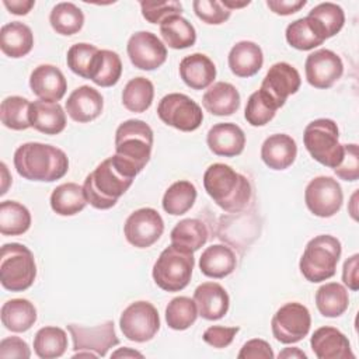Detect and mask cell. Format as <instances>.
Returning a JSON list of instances; mask_svg holds the SVG:
<instances>
[{
	"label": "cell",
	"instance_id": "1",
	"mask_svg": "<svg viewBox=\"0 0 359 359\" xmlns=\"http://www.w3.org/2000/svg\"><path fill=\"white\" fill-rule=\"evenodd\" d=\"M135 177L114 154L86 177L83 184L86 199L95 209H109L130 188Z\"/></svg>",
	"mask_w": 359,
	"mask_h": 359
},
{
	"label": "cell",
	"instance_id": "2",
	"mask_svg": "<svg viewBox=\"0 0 359 359\" xmlns=\"http://www.w3.org/2000/svg\"><path fill=\"white\" fill-rule=\"evenodd\" d=\"M14 167L25 180L52 182L60 180L69 171L66 153L52 144L28 142L14 153Z\"/></svg>",
	"mask_w": 359,
	"mask_h": 359
},
{
	"label": "cell",
	"instance_id": "3",
	"mask_svg": "<svg viewBox=\"0 0 359 359\" xmlns=\"http://www.w3.org/2000/svg\"><path fill=\"white\" fill-rule=\"evenodd\" d=\"M203 187L213 202L230 213L245 209L252 194L250 181L223 163H215L206 168Z\"/></svg>",
	"mask_w": 359,
	"mask_h": 359
},
{
	"label": "cell",
	"instance_id": "4",
	"mask_svg": "<svg viewBox=\"0 0 359 359\" xmlns=\"http://www.w3.org/2000/svg\"><path fill=\"white\" fill-rule=\"evenodd\" d=\"M153 149V130L140 119L122 122L115 132V156L136 175L149 163Z\"/></svg>",
	"mask_w": 359,
	"mask_h": 359
},
{
	"label": "cell",
	"instance_id": "5",
	"mask_svg": "<svg viewBox=\"0 0 359 359\" xmlns=\"http://www.w3.org/2000/svg\"><path fill=\"white\" fill-rule=\"evenodd\" d=\"M342 247L337 237L320 234L311 238L300 258L302 275L313 283L327 280L335 275Z\"/></svg>",
	"mask_w": 359,
	"mask_h": 359
},
{
	"label": "cell",
	"instance_id": "6",
	"mask_svg": "<svg viewBox=\"0 0 359 359\" xmlns=\"http://www.w3.org/2000/svg\"><path fill=\"white\" fill-rule=\"evenodd\" d=\"M36 278V264L28 247L7 243L0 252V283L10 292H24Z\"/></svg>",
	"mask_w": 359,
	"mask_h": 359
},
{
	"label": "cell",
	"instance_id": "7",
	"mask_svg": "<svg viewBox=\"0 0 359 359\" xmlns=\"http://www.w3.org/2000/svg\"><path fill=\"white\" fill-rule=\"evenodd\" d=\"M195 265L194 252L175 244L161 251L153 265V279L165 292H180L191 280Z\"/></svg>",
	"mask_w": 359,
	"mask_h": 359
},
{
	"label": "cell",
	"instance_id": "8",
	"mask_svg": "<svg viewBox=\"0 0 359 359\" xmlns=\"http://www.w3.org/2000/svg\"><path fill=\"white\" fill-rule=\"evenodd\" d=\"M303 143L316 161L332 170L344 157V144L339 143L338 126L330 118L311 121L304 129Z\"/></svg>",
	"mask_w": 359,
	"mask_h": 359
},
{
	"label": "cell",
	"instance_id": "9",
	"mask_svg": "<svg viewBox=\"0 0 359 359\" xmlns=\"http://www.w3.org/2000/svg\"><path fill=\"white\" fill-rule=\"evenodd\" d=\"M157 115L165 125L181 132L196 130L203 121L202 108L191 97L181 93L164 95L157 105Z\"/></svg>",
	"mask_w": 359,
	"mask_h": 359
},
{
	"label": "cell",
	"instance_id": "10",
	"mask_svg": "<svg viewBox=\"0 0 359 359\" xmlns=\"http://www.w3.org/2000/svg\"><path fill=\"white\" fill-rule=\"evenodd\" d=\"M311 316L309 309L299 302H289L276 310L271 320L272 334L282 344H296L310 331Z\"/></svg>",
	"mask_w": 359,
	"mask_h": 359
},
{
	"label": "cell",
	"instance_id": "11",
	"mask_svg": "<svg viewBox=\"0 0 359 359\" xmlns=\"http://www.w3.org/2000/svg\"><path fill=\"white\" fill-rule=\"evenodd\" d=\"M119 327L125 338L133 342L150 341L160 330L157 309L144 300L130 303L121 314Z\"/></svg>",
	"mask_w": 359,
	"mask_h": 359
},
{
	"label": "cell",
	"instance_id": "12",
	"mask_svg": "<svg viewBox=\"0 0 359 359\" xmlns=\"http://www.w3.org/2000/svg\"><path fill=\"white\" fill-rule=\"evenodd\" d=\"M307 209L318 217H331L339 212L344 194L339 182L332 177L320 175L313 178L304 189Z\"/></svg>",
	"mask_w": 359,
	"mask_h": 359
},
{
	"label": "cell",
	"instance_id": "13",
	"mask_svg": "<svg viewBox=\"0 0 359 359\" xmlns=\"http://www.w3.org/2000/svg\"><path fill=\"white\" fill-rule=\"evenodd\" d=\"M164 231V220L153 208H140L132 212L125 224L123 234L126 241L136 248L153 245Z\"/></svg>",
	"mask_w": 359,
	"mask_h": 359
},
{
	"label": "cell",
	"instance_id": "14",
	"mask_svg": "<svg viewBox=\"0 0 359 359\" xmlns=\"http://www.w3.org/2000/svg\"><path fill=\"white\" fill-rule=\"evenodd\" d=\"M67 330L73 341V349L76 352L90 351L97 356H105L108 351L119 344L115 332L114 321L108 320L95 327H83L80 324H69Z\"/></svg>",
	"mask_w": 359,
	"mask_h": 359
},
{
	"label": "cell",
	"instance_id": "15",
	"mask_svg": "<svg viewBox=\"0 0 359 359\" xmlns=\"http://www.w3.org/2000/svg\"><path fill=\"white\" fill-rule=\"evenodd\" d=\"M130 63L140 70H156L167 59V48L153 32H135L126 45Z\"/></svg>",
	"mask_w": 359,
	"mask_h": 359
},
{
	"label": "cell",
	"instance_id": "16",
	"mask_svg": "<svg viewBox=\"0 0 359 359\" xmlns=\"http://www.w3.org/2000/svg\"><path fill=\"white\" fill-rule=\"evenodd\" d=\"M306 79L314 88L325 90L332 87L344 73L342 59L330 49L311 52L304 63Z\"/></svg>",
	"mask_w": 359,
	"mask_h": 359
},
{
	"label": "cell",
	"instance_id": "17",
	"mask_svg": "<svg viewBox=\"0 0 359 359\" xmlns=\"http://www.w3.org/2000/svg\"><path fill=\"white\" fill-rule=\"evenodd\" d=\"M302 79L296 67L286 62H278L266 72L259 90L268 94L280 108L289 95L296 94L300 88Z\"/></svg>",
	"mask_w": 359,
	"mask_h": 359
},
{
	"label": "cell",
	"instance_id": "18",
	"mask_svg": "<svg viewBox=\"0 0 359 359\" xmlns=\"http://www.w3.org/2000/svg\"><path fill=\"white\" fill-rule=\"evenodd\" d=\"M310 345L318 359H355L349 339L335 327L317 328L311 335Z\"/></svg>",
	"mask_w": 359,
	"mask_h": 359
},
{
	"label": "cell",
	"instance_id": "19",
	"mask_svg": "<svg viewBox=\"0 0 359 359\" xmlns=\"http://www.w3.org/2000/svg\"><path fill=\"white\" fill-rule=\"evenodd\" d=\"M32 93L42 101L57 102L67 90V81L62 70L53 65H39L29 76Z\"/></svg>",
	"mask_w": 359,
	"mask_h": 359
},
{
	"label": "cell",
	"instance_id": "20",
	"mask_svg": "<svg viewBox=\"0 0 359 359\" xmlns=\"http://www.w3.org/2000/svg\"><path fill=\"white\" fill-rule=\"evenodd\" d=\"M65 108L73 121L86 123L101 115L104 108V98L101 93L94 87L80 86L70 93Z\"/></svg>",
	"mask_w": 359,
	"mask_h": 359
},
{
	"label": "cell",
	"instance_id": "21",
	"mask_svg": "<svg viewBox=\"0 0 359 359\" xmlns=\"http://www.w3.org/2000/svg\"><path fill=\"white\" fill-rule=\"evenodd\" d=\"M206 143L209 150L216 156L236 157L244 150L245 135L238 125L233 122H222L209 129Z\"/></svg>",
	"mask_w": 359,
	"mask_h": 359
},
{
	"label": "cell",
	"instance_id": "22",
	"mask_svg": "<svg viewBox=\"0 0 359 359\" xmlns=\"http://www.w3.org/2000/svg\"><path fill=\"white\" fill-rule=\"evenodd\" d=\"M194 302L198 314L209 321L223 318L230 306V299L224 287L216 282H205L194 292Z\"/></svg>",
	"mask_w": 359,
	"mask_h": 359
},
{
	"label": "cell",
	"instance_id": "23",
	"mask_svg": "<svg viewBox=\"0 0 359 359\" xmlns=\"http://www.w3.org/2000/svg\"><path fill=\"white\" fill-rule=\"evenodd\" d=\"M296 156V142L286 133H273L261 146V158L271 170H286L294 163Z\"/></svg>",
	"mask_w": 359,
	"mask_h": 359
},
{
	"label": "cell",
	"instance_id": "24",
	"mask_svg": "<svg viewBox=\"0 0 359 359\" xmlns=\"http://www.w3.org/2000/svg\"><path fill=\"white\" fill-rule=\"evenodd\" d=\"M180 77L192 90H205L216 79V66L205 53H192L180 62Z\"/></svg>",
	"mask_w": 359,
	"mask_h": 359
},
{
	"label": "cell",
	"instance_id": "25",
	"mask_svg": "<svg viewBox=\"0 0 359 359\" xmlns=\"http://www.w3.org/2000/svg\"><path fill=\"white\" fill-rule=\"evenodd\" d=\"M229 67L237 77H251L264 65V53L259 45L252 41H240L229 52Z\"/></svg>",
	"mask_w": 359,
	"mask_h": 359
},
{
	"label": "cell",
	"instance_id": "26",
	"mask_svg": "<svg viewBox=\"0 0 359 359\" xmlns=\"http://www.w3.org/2000/svg\"><path fill=\"white\" fill-rule=\"evenodd\" d=\"M31 128L45 135H57L66 128V112L59 102L36 100L29 107Z\"/></svg>",
	"mask_w": 359,
	"mask_h": 359
},
{
	"label": "cell",
	"instance_id": "27",
	"mask_svg": "<svg viewBox=\"0 0 359 359\" xmlns=\"http://www.w3.org/2000/svg\"><path fill=\"white\" fill-rule=\"evenodd\" d=\"M285 36L287 43L299 50L314 49L327 39L323 25L309 15L290 22L286 27Z\"/></svg>",
	"mask_w": 359,
	"mask_h": 359
},
{
	"label": "cell",
	"instance_id": "28",
	"mask_svg": "<svg viewBox=\"0 0 359 359\" xmlns=\"http://www.w3.org/2000/svg\"><path fill=\"white\" fill-rule=\"evenodd\" d=\"M240 101L238 90L227 81L213 83L202 97L203 108L216 116L234 114L240 108Z\"/></svg>",
	"mask_w": 359,
	"mask_h": 359
},
{
	"label": "cell",
	"instance_id": "29",
	"mask_svg": "<svg viewBox=\"0 0 359 359\" xmlns=\"http://www.w3.org/2000/svg\"><path fill=\"white\" fill-rule=\"evenodd\" d=\"M237 265L233 250L224 244H212L206 247L199 258L201 272L213 279H222L230 275Z\"/></svg>",
	"mask_w": 359,
	"mask_h": 359
},
{
	"label": "cell",
	"instance_id": "30",
	"mask_svg": "<svg viewBox=\"0 0 359 359\" xmlns=\"http://www.w3.org/2000/svg\"><path fill=\"white\" fill-rule=\"evenodd\" d=\"M34 46V34L31 28L20 21L4 24L0 31V49L13 59L24 57Z\"/></svg>",
	"mask_w": 359,
	"mask_h": 359
},
{
	"label": "cell",
	"instance_id": "31",
	"mask_svg": "<svg viewBox=\"0 0 359 359\" xmlns=\"http://www.w3.org/2000/svg\"><path fill=\"white\" fill-rule=\"evenodd\" d=\"M3 325L13 332H25L36 321V309L27 299H11L1 306Z\"/></svg>",
	"mask_w": 359,
	"mask_h": 359
},
{
	"label": "cell",
	"instance_id": "32",
	"mask_svg": "<svg viewBox=\"0 0 359 359\" xmlns=\"http://www.w3.org/2000/svg\"><path fill=\"white\" fill-rule=\"evenodd\" d=\"M122 74V62L116 52L100 49L93 60L88 80L100 87L115 86Z\"/></svg>",
	"mask_w": 359,
	"mask_h": 359
},
{
	"label": "cell",
	"instance_id": "33",
	"mask_svg": "<svg viewBox=\"0 0 359 359\" xmlns=\"http://www.w3.org/2000/svg\"><path fill=\"white\" fill-rule=\"evenodd\" d=\"M87 203L83 187L76 182L60 184L50 194V208L60 216L77 215Z\"/></svg>",
	"mask_w": 359,
	"mask_h": 359
},
{
	"label": "cell",
	"instance_id": "34",
	"mask_svg": "<svg viewBox=\"0 0 359 359\" xmlns=\"http://www.w3.org/2000/svg\"><path fill=\"white\" fill-rule=\"evenodd\" d=\"M316 306L321 316L335 318L342 316L349 306V294L338 282H328L316 292Z\"/></svg>",
	"mask_w": 359,
	"mask_h": 359
},
{
	"label": "cell",
	"instance_id": "35",
	"mask_svg": "<svg viewBox=\"0 0 359 359\" xmlns=\"http://www.w3.org/2000/svg\"><path fill=\"white\" fill-rule=\"evenodd\" d=\"M160 34L165 45L172 49H185L196 42L194 25L182 15H171L160 24Z\"/></svg>",
	"mask_w": 359,
	"mask_h": 359
},
{
	"label": "cell",
	"instance_id": "36",
	"mask_svg": "<svg viewBox=\"0 0 359 359\" xmlns=\"http://www.w3.org/2000/svg\"><path fill=\"white\" fill-rule=\"evenodd\" d=\"M196 201V188L191 181L180 180L171 184L163 196V209L172 216L187 213Z\"/></svg>",
	"mask_w": 359,
	"mask_h": 359
},
{
	"label": "cell",
	"instance_id": "37",
	"mask_svg": "<svg viewBox=\"0 0 359 359\" xmlns=\"http://www.w3.org/2000/svg\"><path fill=\"white\" fill-rule=\"evenodd\" d=\"M170 238L171 244L195 252L206 243L208 229L202 220L182 219L171 230Z\"/></svg>",
	"mask_w": 359,
	"mask_h": 359
},
{
	"label": "cell",
	"instance_id": "38",
	"mask_svg": "<svg viewBox=\"0 0 359 359\" xmlns=\"http://www.w3.org/2000/svg\"><path fill=\"white\" fill-rule=\"evenodd\" d=\"M67 349V334L60 327H42L34 337V351L41 359L60 358Z\"/></svg>",
	"mask_w": 359,
	"mask_h": 359
},
{
	"label": "cell",
	"instance_id": "39",
	"mask_svg": "<svg viewBox=\"0 0 359 359\" xmlns=\"http://www.w3.org/2000/svg\"><path fill=\"white\" fill-rule=\"evenodd\" d=\"M31 227V213L20 202L3 201L0 203V233L3 236H20Z\"/></svg>",
	"mask_w": 359,
	"mask_h": 359
},
{
	"label": "cell",
	"instance_id": "40",
	"mask_svg": "<svg viewBox=\"0 0 359 359\" xmlns=\"http://www.w3.org/2000/svg\"><path fill=\"white\" fill-rule=\"evenodd\" d=\"M154 98V86L146 77H135L126 83L122 91V104L130 112H144Z\"/></svg>",
	"mask_w": 359,
	"mask_h": 359
},
{
	"label": "cell",
	"instance_id": "41",
	"mask_svg": "<svg viewBox=\"0 0 359 359\" xmlns=\"http://www.w3.org/2000/svg\"><path fill=\"white\" fill-rule=\"evenodd\" d=\"M49 22L53 31L60 35H74L84 25L83 11L73 3L62 1L53 6L49 14Z\"/></svg>",
	"mask_w": 359,
	"mask_h": 359
},
{
	"label": "cell",
	"instance_id": "42",
	"mask_svg": "<svg viewBox=\"0 0 359 359\" xmlns=\"http://www.w3.org/2000/svg\"><path fill=\"white\" fill-rule=\"evenodd\" d=\"M31 102L20 95H10L1 101L0 118L1 123L13 130H25L31 128L29 122Z\"/></svg>",
	"mask_w": 359,
	"mask_h": 359
},
{
	"label": "cell",
	"instance_id": "43",
	"mask_svg": "<svg viewBox=\"0 0 359 359\" xmlns=\"http://www.w3.org/2000/svg\"><path fill=\"white\" fill-rule=\"evenodd\" d=\"M198 309L194 299L178 296L171 299L165 307V321L171 330L184 331L195 324L198 318Z\"/></svg>",
	"mask_w": 359,
	"mask_h": 359
},
{
	"label": "cell",
	"instance_id": "44",
	"mask_svg": "<svg viewBox=\"0 0 359 359\" xmlns=\"http://www.w3.org/2000/svg\"><path fill=\"white\" fill-rule=\"evenodd\" d=\"M279 107L268 94L257 90L248 97L244 118L251 126H264L273 119Z\"/></svg>",
	"mask_w": 359,
	"mask_h": 359
},
{
	"label": "cell",
	"instance_id": "45",
	"mask_svg": "<svg viewBox=\"0 0 359 359\" xmlns=\"http://www.w3.org/2000/svg\"><path fill=\"white\" fill-rule=\"evenodd\" d=\"M309 17L316 18L323 25L327 39L337 35L342 29L345 22V13L342 7L331 1L320 3L313 7L309 11Z\"/></svg>",
	"mask_w": 359,
	"mask_h": 359
},
{
	"label": "cell",
	"instance_id": "46",
	"mask_svg": "<svg viewBox=\"0 0 359 359\" xmlns=\"http://www.w3.org/2000/svg\"><path fill=\"white\" fill-rule=\"evenodd\" d=\"M98 50L100 49L97 46L91 45V43H86V42L72 45L69 48L67 56H66L67 67L77 76H80L83 79H88L93 60Z\"/></svg>",
	"mask_w": 359,
	"mask_h": 359
},
{
	"label": "cell",
	"instance_id": "47",
	"mask_svg": "<svg viewBox=\"0 0 359 359\" xmlns=\"http://www.w3.org/2000/svg\"><path fill=\"white\" fill-rule=\"evenodd\" d=\"M142 15L151 24H161L171 15H181L182 4L175 0L168 1H140Z\"/></svg>",
	"mask_w": 359,
	"mask_h": 359
},
{
	"label": "cell",
	"instance_id": "48",
	"mask_svg": "<svg viewBox=\"0 0 359 359\" xmlns=\"http://www.w3.org/2000/svg\"><path fill=\"white\" fill-rule=\"evenodd\" d=\"M192 7L196 17L210 25L223 24L231 15V11L217 0H195L192 1Z\"/></svg>",
	"mask_w": 359,
	"mask_h": 359
},
{
	"label": "cell",
	"instance_id": "49",
	"mask_svg": "<svg viewBox=\"0 0 359 359\" xmlns=\"http://www.w3.org/2000/svg\"><path fill=\"white\" fill-rule=\"evenodd\" d=\"M334 172L344 181H356L359 178V147L356 143L344 144V157L334 168Z\"/></svg>",
	"mask_w": 359,
	"mask_h": 359
},
{
	"label": "cell",
	"instance_id": "50",
	"mask_svg": "<svg viewBox=\"0 0 359 359\" xmlns=\"http://www.w3.org/2000/svg\"><path fill=\"white\" fill-rule=\"evenodd\" d=\"M238 331H240L238 327L212 325V327H209V328L205 330L202 338H203V341H205L208 345L220 349V348L229 346V345L233 342V339H234V337H236V334H237Z\"/></svg>",
	"mask_w": 359,
	"mask_h": 359
},
{
	"label": "cell",
	"instance_id": "51",
	"mask_svg": "<svg viewBox=\"0 0 359 359\" xmlns=\"http://www.w3.org/2000/svg\"><path fill=\"white\" fill-rule=\"evenodd\" d=\"M0 358H20V359H28L31 358V349L28 344L21 339L20 337H7L3 338L0 342Z\"/></svg>",
	"mask_w": 359,
	"mask_h": 359
},
{
	"label": "cell",
	"instance_id": "52",
	"mask_svg": "<svg viewBox=\"0 0 359 359\" xmlns=\"http://www.w3.org/2000/svg\"><path fill=\"white\" fill-rule=\"evenodd\" d=\"M237 356L240 359H272V358H275L271 345L266 341L259 339V338L247 341L241 346Z\"/></svg>",
	"mask_w": 359,
	"mask_h": 359
},
{
	"label": "cell",
	"instance_id": "53",
	"mask_svg": "<svg viewBox=\"0 0 359 359\" xmlns=\"http://www.w3.org/2000/svg\"><path fill=\"white\" fill-rule=\"evenodd\" d=\"M359 268V254H353L344 262L342 268V280L351 290L359 289V276L358 269Z\"/></svg>",
	"mask_w": 359,
	"mask_h": 359
},
{
	"label": "cell",
	"instance_id": "54",
	"mask_svg": "<svg viewBox=\"0 0 359 359\" xmlns=\"http://www.w3.org/2000/svg\"><path fill=\"white\" fill-rule=\"evenodd\" d=\"M307 4L306 0H268V8L278 15H290Z\"/></svg>",
	"mask_w": 359,
	"mask_h": 359
},
{
	"label": "cell",
	"instance_id": "55",
	"mask_svg": "<svg viewBox=\"0 0 359 359\" xmlns=\"http://www.w3.org/2000/svg\"><path fill=\"white\" fill-rule=\"evenodd\" d=\"M4 7L15 15H25L35 6L34 0H3Z\"/></svg>",
	"mask_w": 359,
	"mask_h": 359
},
{
	"label": "cell",
	"instance_id": "56",
	"mask_svg": "<svg viewBox=\"0 0 359 359\" xmlns=\"http://www.w3.org/2000/svg\"><path fill=\"white\" fill-rule=\"evenodd\" d=\"M278 358L279 359H290V358L292 359H307V355L303 351H300L299 348L292 346V348H285L282 352H279Z\"/></svg>",
	"mask_w": 359,
	"mask_h": 359
},
{
	"label": "cell",
	"instance_id": "57",
	"mask_svg": "<svg viewBox=\"0 0 359 359\" xmlns=\"http://www.w3.org/2000/svg\"><path fill=\"white\" fill-rule=\"evenodd\" d=\"M112 358H143V355L130 348H122L112 353Z\"/></svg>",
	"mask_w": 359,
	"mask_h": 359
},
{
	"label": "cell",
	"instance_id": "58",
	"mask_svg": "<svg viewBox=\"0 0 359 359\" xmlns=\"http://www.w3.org/2000/svg\"><path fill=\"white\" fill-rule=\"evenodd\" d=\"M226 8H229L230 11L231 10H234V8H243V7H245V6H248L250 4V1L247 0V1H231V0H222L220 1Z\"/></svg>",
	"mask_w": 359,
	"mask_h": 359
}]
</instances>
